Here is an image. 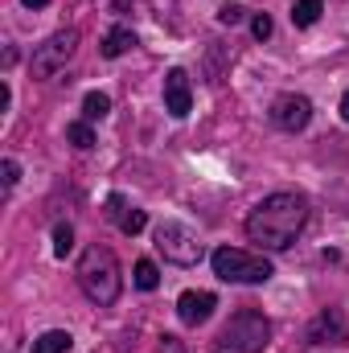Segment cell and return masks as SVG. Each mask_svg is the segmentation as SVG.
I'll list each match as a JSON object with an SVG mask.
<instances>
[{"mask_svg":"<svg viewBox=\"0 0 349 353\" xmlns=\"http://www.w3.org/2000/svg\"><path fill=\"white\" fill-rule=\"evenodd\" d=\"M79 288H83V296H87L90 304H99V308H111L115 300H119V288H123V275H119V263H115V255L107 251V247H99V243H90L87 251H83V259H79Z\"/></svg>","mask_w":349,"mask_h":353,"instance_id":"7a4b0ae2","label":"cell"},{"mask_svg":"<svg viewBox=\"0 0 349 353\" xmlns=\"http://www.w3.org/2000/svg\"><path fill=\"white\" fill-rule=\"evenodd\" d=\"M321 12H325L321 0H296V4H292V25H296V29H308V25L321 21Z\"/></svg>","mask_w":349,"mask_h":353,"instance_id":"4fadbf2b","label":"cell"},{"mask_svg":"<svg viewBox=\"0 0 349 353\" xmlns=\"http://www.w3.org/2000/svg\"><path fill=\"white\" fill-rule=\"evenodd\" d=\"M210 263H214V275L226 279V283H267L275 275V267L263 255H251L243 247H218L210 255Z\"/></svg>","mask_w":349,"mask_h":353,"instance_id":"277c9868","label":"cell"},{"mask_svg":"<svg viewBox=\"0 0 349 353\" xmlns=\"http://www.w3.org/2000/svg\"><path fill=\"white\" fill-rule=\"evenodd\" d=\"M267 341H271V321L255 308H243L214 337V353H263Z\"/></svg>","mask_w":349,"mask_h":353,"instance_id":"3957f363","label":"cell"},{"mask_svg":"<svg viewBox=\"0 0 349 353\" xmlns=\"http://www.w3.org/2000/svg\"><path fill=\"white\" fill-rule=\"evenodd\" d=\"M271 29H275V25H271V17H267V12H259V17L251 21V33H255L259 41H267V37H271Z\"/></svg>","mask_w":349,"mask_h":353,"instance_id":"d6986e66","label":"cell"},{"mask_svg":"<svg viewBox=\"0 0 349 353\" xmlns=\"http://www.w3.org/2000/svg\"><path fill=\"white\" fill-rule=\"evenodd\" d=\"M21 4H25V8H46L50 0H21Z\"/></svg>","mask_w":349,"mask_h":353,"instance_id":"cb8c5ba5","label":"cell"},{"mask_svg":"<svg viewBox=\"0 0 349 353\" xmlns=\"http://www.w3.org/2000/svg\"><path fill=\"white\" fill-rule=\"evenodd\" d=\"M0 173H4V189H12V185H17V176H21V165H17L12 157H4V165H0Z\"/></svg>","mask_w":349,"mask_h":353,"instance_id":"ffe728a7","label":"cell"},{"mask_svg":"<svg viewBox=\"0 0 349 353\" xmlns=\"http://www.w3.org/2000/svg\"><path fill=\"white\" fill-rule=\"evenodd\" d=\"M128 50H136V33H132L128 25H115V29L103 37V46H99L103 58H123Z\"/></svg>","mask_w":349,"mask_h":353,"instance_id":"8fae6325","label":"cell"},{"mask_svg":"<svg viewBox=\"0 0 349 353\" xmlns=\"http://www.w3.org/2000/svg\"><path fill=\"white\" fill-rule=\"evenodd\" d=\"M341 119H346V123H349V90H346V94H341Z\"/></svg>","mask_w":349,"mask_h":353,"instance_id":"603a6c76","label":"cell"},{"mask_svg":"<svg viewBox=\"0 0 349 353\" xmlns=\"http://www.w3.org/2000/svg\"><path fill=\"white\" fill-rule=\"evenodd\" d=\"M161 353H181V341H177V337H165V341H161Z\"/></svg>","mask_w":349,"mask_h":353,"instance_id":"7402d4cb","label":"cell"},{"mask_svg":"<svg viewBox=\"0 0 349 353\" xmlns=\"http://www.w3.org/2000/svg\"><path fill=\"white\" fill-rule=\"evenodd\" d=\"M66 140L87 152V148H94V128H90L87 119H74V123H66Z\"/></svg>","mask_w":349,"mask_h":353,"instance_id":"9a60e30c","label":"cell"},{"mask_svg":"<svg viewBox=\"0 0 349 353\" xmlns=\"http://www.w3.org/2000/svg\"><path fill=\"white\" fill-rule=\"evenodd\" d=\"M74 50H79V29H58V33H50L41 46H33V62H29L33 79H54V74L74 58Z\"/></svg>","mask_w":349,"mask_h":353,"instance_id":"8992f818","label":"cell"},{"mask_svg":"<svg viewBox=\"0 0 349 353\" xmlns=\"http://www.w3.org/2000/svg\"><path fill=\"white\" fill-rule=\"evenodd\" d=\"M70 251H74V226H70V222H58V226H54V255L66 259Z\"/></svg>","mask_w":349,"mask_h":353,"instance_id":"ac0fdd59","label":"cell"},{"mask_svg":"<svg viewBox=\"0 0 349 353\" xmlns=\"http://www.w3.org/2000/svg\"><path fill=\"white\" fill-rule=\"evenodd\" d=\"M218 21H222V25H239V21H243V8H239V4H222V8H218Z\"/></svg>","mask_w":349,"mask_h":353,"instance_id":"44dd1931","label":"cell"},{"mask_svg":"<svg viewBox=\"0 0 349 353\" xmlns=\"http://www.w3.org/2000/svg\"><path fill=\"white\" fill-rule=\"evenodd\" d=\"M308 222V197L304 193H267L259 205L247 214V239L259 243L263 251H288L296 234Z\"/></svg>","mask_w":349,"mask_h":353,"instance_id":"6da1fadb","label":"cell"},{"mask_svg":"<svg viewBox=\"0 0 349 353\" xmlns=\"http://www.w3.org/2000/svg\"><path fill=\"white\" fill-rule=\"evenodd\" d=\"M157 251H161L169 263H177V267H197L201 263V255H206L197 230L185 226V222H173V218L157 226Z\"/></svg>","mask_w":349,"mask_h":353,"instance_id":"5b68a950","label":"cell"},{"mask_svg":"<svg viewBox=\"0 0 349 353\" xmlns=\"http://www.w3.org/2000/svg\"><path fill=\"white\" fill-rule=\"evenodd\" d=\"M115 222H119V230H123V234H128V239H132V234H140V230H144V226H148V214H144V210H136V205H132V210H123V214H119V218H115Z\"/></svg>","mask_w":349,"mask_h":353,"instance_id":"e0dca14e","label":"cell"},{"mask_svg":"<svg viewBox=\"0 0 349 353\" xmlns=\"http://www.w3.org/2000/svg\"><path fill=\"white\" fill-rule=\"evenodd\" d=\"M70 345H74V337H70L66 329H50V333H41V337L33 341L29 353H70Z\"/></svg>","mask_w":349,"mask_h":353,"instance_id":"7c38bea8","label":"cell"},{"mask_svg":"<svg viewBox=\"0 0 349 353\" xmlns=\"http://www.w3.org/2000/svg\"><path fill=\"white\" fill-rule=\"evenodd\" d=\"M189 107H193V90H189V74L173 66L169 74H165V111L173 115V119H185L189 115Z\"/></svg>","mask_w":349,"mask_h":353,"instance_id":"ba28073f","label":"cell"},{"mask_svg":"<svg viewBox=\"0 0 349 353\" xmlns=\"http://www.w3.org/2000/svg\"><path fill=\"white\" fill-rule=\"evenodd\" d=\"M271 123L279 128V132H304L308 123H312V103L304 99V94H279L275 103H271Z\"/></svg>","mask_w":349,"mask_h":353,"instance_id":"52a82bcc","label":"cell"},{"mask_svg":"<svg viewBox=\"0 0 349 353\" xmlns=\"http://www.w3.org/2000/svg\"><path fill=\"white\" fill-rule=\"evenodd\" d=\"M132 283H136L140 292H157V283H161L157 263H152V259H140V263H136V275H132Z\"/></svg>","mask_w":349,"mask_h":353,"instance_id":"5bb4252c","label":"cell"},{"mask_svg":"<svg viewBox=\"0 0 349 353\" xmlns=\"http://www.w3.org/2000/svg\"><path fill=\"white\" fill-rule=\"evenodd\" d=\"M107 111H111V99H107L103 90H90L87 99H83V119H87V123H94V119H103Z\"/></svg>","mask_w":349,"mask_h":353,"instance_id":"2e32d148","label":"cell"},{"mask_svg":"<svg viewBox=\"0 0 349 353\" xmlns=\"http://www.w3.org/2000/svg\"><path fill=\"white\" fill-rule=\"evenodd\" d=\"M214 308H218L214 292H181V300H177V316H181V325H189V329L206 325Z\"/></svg>","mask_w":349,"mask_h":353,"instance_id":"9c48e42d","label":"cell"},{"mask_svg":"<svg viewBox=\"0 0 349 353\" xmlns=\"http://www.w3.org/2000/svg\"><path fill=\"white\" fill-rule=\"evenodd\" d=\"M304 341H308V345H341V341H346V321H341V312H337V308H325V312L308 325Z\"/></svg>","mask_w":349,"mask_h":353,"instance_id":"30bf717a","label":"cell"}]
</instances>
